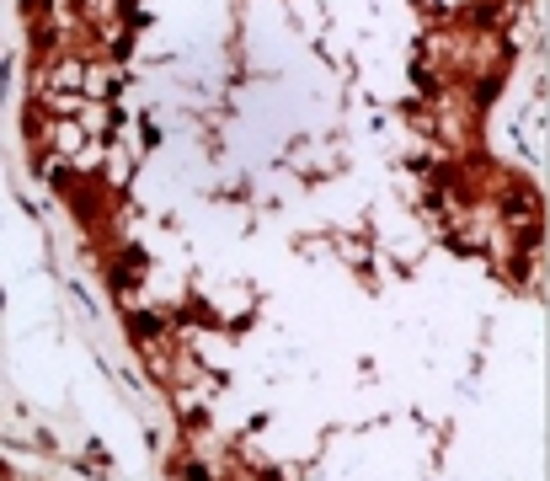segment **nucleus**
Masks as SVG:
<instances>
[{"label":"nucleus","mask_w":550,"mask_h":481,"mask_svg":"<svg viewBox=\"0 0 550 481\" xmlns=\"http://www.w3.org/2000/svg\"><path fill=\"white\" fill-rule=\"evenodd\" d=\"M27 172L182 460L476 476L540 417V0H22Z\"/></svg>","instance_id":"obj_1"}]
</instances>
